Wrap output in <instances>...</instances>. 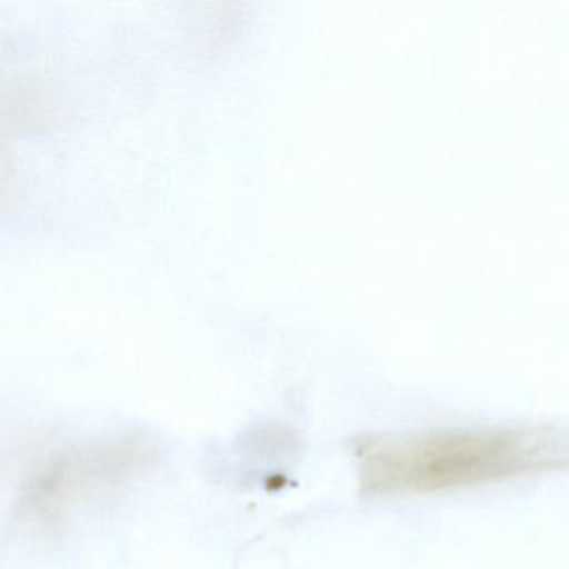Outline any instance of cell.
Segmentation results:
<instances>
[{"instance_id":"obj_1","label":"cell","mask_w":569,"mask_h":569,"mask_svg":"<svg viewBox=\"0 0 569 569\" xmlns=\"http://www.w3.org/2000/svg\"><path fill=\"white\" fill-rule=\"evenodd\" d=\"M358 461L369 495H412L516 475L532 462V448L515 431L445 429L368 439L358 448Z\"/></svg>"},{"instance_id":"obj_2","label":"cell","mask_w":569,"mask_h":569,"mask_svg":"<svg viewBox=\"0 0 569 569\" xmlns=\"http://www.w3.org/2000/svg\"><path fill=\"white\" fill-rule=\"evenodd\" d=\"M148 458V449L138 442H119L81 451L72 449L32 476L22 502L28 505L29 511L51 518L62 502L88 495L101 482L124 478L146 465Z\"/></svg>"}]
</instances>
